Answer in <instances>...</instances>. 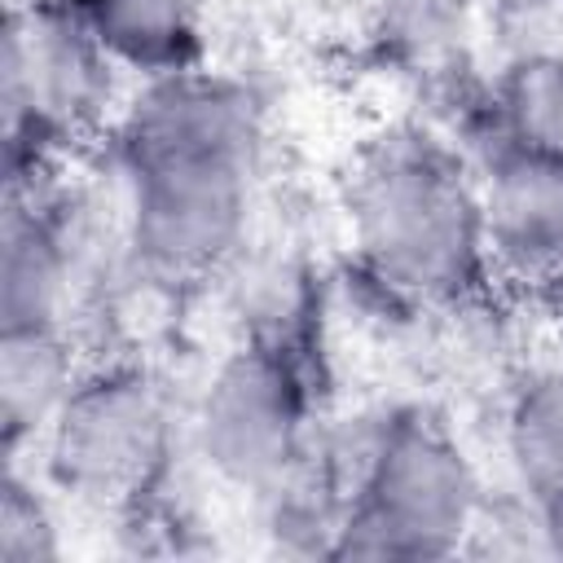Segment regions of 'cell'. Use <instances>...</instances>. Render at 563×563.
Returning a JSON list of instances; mask_svg holds the SVG:
<instances>
[{"label":"cell","instance_id":"cell-7","mask_svg":"<svg viewBox=\"0 0 563 563\" xmlns=\"http://www.w3.org/2000/svg\"><path fill=\"white\" fill-rule=\"evenodd\" d=\"M260 101L242 79L185 66L141 79L114 123V154H260Z\"/></svg>","mask_w":563,"mask_h":563},{"label":"cell","instance_id":"cell-15","mask_svg":"<svg viewBox=\"0 0 563 563\" xmlns=\"http://www.w3.org/2000/svg\"><path fill=\"white\" fill-rule=\"evenodd\" d=\"M62 554L57 519L35 484H26L18 471L4 475L0 488V559L4 563H48Z\"/></svg>","mask_w":563,"mask_h":563},{"label":"cell","instance_id":"cell-8","mask_svg":"<svg viewBox=\"0 0 563 563\" xmlns=\"http://www.w3.org/2000/svg\"><path fill=\"white\" fill-rule=\"evenodd\" d=\"M488 273L523 286L563 282V163L488 145L475 172Z\"/></svg>","mask_w":563,"mask_h":563},{"label":"cell","instance_id":"cell-2","mask_svg":"<svg viewBox=\"0 0 563 563\" xmlns=\"http://www.w3.org/2000/svg\"><path fill=\"white\" fill-rule=\"evenodd\" d=\"M123 66L66 0H13L4 18L0 106L9 189L57 172V154L123 114Z\"/></svg>","mask_w":563,"mask_h":563},{"label":"cell","instance_id":"cell-9","mask_svg":"<svg viewBox=\"0 0 563 563\" xmlns=\"http://www.w3.org/2000/svg\"><path fill=\"white\" fill-rule=\"evenodd\" d=\"M79 374L66 325H0V427L9 457L44 440Z\"/></svg>","mask_w":563,"mask_h":563},{"label":"cell","instance_id":"cell-1","mask_svg":"<svg viewBox=\"0 0 563 563\" xmlns=\"http://www.w3.org/2000/svg\"><path fill=\"white\" fill-rule=\"evenodd\" d=\"M361 273L400 303H462L488 273L475 176L427 136L378 141L347 180Z\"/></svg>","mask_w":563,"mask_h":563},{"label":"cell","instance_id":"cell-16","mask_svg":"<svg viewBox=\"0 0 563 563\" xmlns=\"http://www.w3.org/2000/svg\"><path fill=\"white\" fill-rule=\"evenodd\" d=\"M537 515H541V545H545V554L563 559V497L537 506Z\"/></svg>","mask_w":563,"mask_h":563},{"label":"cell","instance_id":"cell-14","mask_svg":"<svg viewBox=\"0 0 563 563\" xmlns=\"http://www.w3.org/2000/svg\"><path fill=\"white\" fill-rule=\"evenodd\" d=\"M374 31L400 62L444 70L471 40V0H374Z\"/></svg>","mask_w":563,"mask_h":563},{"label":"cell","instance_id":"cell-5","mask_svg":"<svg viewBox=\"0 0 563 563\" xmlns=\"http://www.w3.org/2000/svg\"><path fill=\"white\" fill-rule=\"evenodd\" d=\"M312 391L299 347L242 339L207 378L194 405V449L207 471L238 488L264 493L312 444Z\"/></svg>","mask_w":563,"mask_h":563},{"label":"cell","instance_id":"cell-4","mask_svg":"<svg viewBox=\"0 0 563 563\" xmlns=\"http://www.w3.org/2000/svg\"><path fill=\"white\" fill-rule=\"evenodd\" d=\"M123 264L150 282H202L246 246L255 158L114 154Z\"/></svg>","mask_w":563,"mask_h":563},{"label":"cell","instance_id":"cell-13","mask_svg":"<svg viewBox=\"0 0 563 563\" xmlns=\"http://www.w3.org/2000/svg\"><path fill=\"white\" fill-rule=\"evenodd\" d=\"M308 312H312V286L299 260L290 255H264L251 264L242 260V282H238V317L246 330L242 339L299 347L308 330Z\"/></svg>","mask_w":563,"mask_h":563},{"label":"cell","instance_id":"cell-12","mask_svg":"<svg viewBox=\"0 0 563 563\" xmlns=\"http://www.w3.org/2000/svg\"><path fill=\"white\" fill-rule=\"evenodd\" d=\"M501 449L528 506L563 497V361L528 369L510 391Z\"/></svg>","mask_w":563,"mask_h":563},{"label":"cell","instance_id":"cell-10","mask_svg":"<svg viewBox=\"0 0 563 563\" xmlns=\"http://www.w3.org/2000/svg\"><path fill=\"white\" fill-rule=\"evenodd\" d=\"M79 22L136 79L198 66L202 0H66Z\"/></svg>","mask_w":563,"mask_h":563},{"label":"cell","instance_id":"cell-3","mask_svg":"<svg viewBox=\"0 0 563 563\" xmlns=\"http://www.w3.org/2000/svg\"><path fill=\"white\" fill-rule=\"evenodd\" d=\"M466 449L422 413H383L365 475L330 545L334 559H444L484 519Z\"/></svg>","mask_w":563,"mask_h":563},{"label":"cell","instance_id":"cell-6","mask_svg":"<svg viewBox=\"0 0 563 563\" xmlns=\"http://www.w3.org/2000/svg\"><path fill=\"white\" fill-rule=\"evenodd\" d=\"M44 471L84 501H132L150 493L172 449L167 387L128 361L84 369L48 422Z\"/></svg>","mask_w":563,"mask_h":563},{"label":"cell","instance_id":"cell-11","mask_svg":"<svg viewBox=\"0 0 563 563\" xmlns=\"http://www.w3.org/2000/svg\"><path fill=\"white\" fill-rule=\"evenodd\" d=\"M488 145H510L563 163V48H519L484 97Z\"/></svg>","mask_w":563,"mask_h":563}]
</instances>
